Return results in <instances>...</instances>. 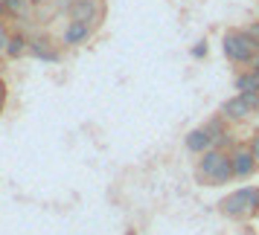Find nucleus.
<instances>
[{"label": "nucleus", "instance_id": "nucleus-11", "mask_svg": "<svg viewBox=\"0 0 259 235\" xmlns=\"http://www.w3.org/2000/svg\"><path fill=\"white\" fill-rule=\"evenodd\" d=\"M184 148H187L189 154H195V157H201L204 151H210L212 148V137H210V131L204 128H192L187 131V137H184Z\"/></svg>", "mask_w": 259, "mask_h": 235}, {"label": "nucleus", "instance_id": "nucleus-6", "mask_svg": "<svg viewBox=\"0 0 259 235\" xmlns=\"http://www.w3.org/2000/svg\"><path fill=\"white\" fill-rule=\"evenodd\" d=\"M204 128L210 131V137H212V148H222V151H230L236 142V131L233 125L227 122V119L222 116V113H212L207 122H204Z\"/></svg>", "mask_w": 259, "mask_h": 235}, {"label": "nucleus", "instance_id": "nucleus-17", "mask_svg": "<svg viewBox=\"0 0 259 235\" xmlns=\"http://www.w3.org/2000/svg\"><path fill=\"white\" fill-rule=\"evenodd\" d=\"M247 148H250V151H253V157L259 160V131H253V134L247 137Z\"/></svg>", "mask_w": 259, "mask_h": 235}, {"label": "nucleus", "instance_id": "nucleus-18", "mask_svg": "<svg viewBox=\"0 0 259 235\" xmlns=\"http://www.w3.org/2000/svg\"><path fill=\"white\" fill-rule=\"evenodd\" d=\"M70 3H73V0H53V6H56V12H59V15H67Z\"/></svg>", "mask_w": 259, "mask_h": 235}, {"label": "nucleus", "instance_id": "nucleus-9", "mask_svg": "<svg viewBox=\"0 0 259 235\" xmlns=\"http://www.w3.org/2000/svg\"><path fill=\"white\" fill-rule=\"evenodd\" d=\"M29 55L35 61H44V64H59L61 49L47 32H32V35H29Z\"/></svg>", "mask_w": 259, "mask_h": 235}, {"label": "nucleus", "instance_id": "nucleus-20", "mask_svg": "<svg viewBox=\"0 0 259 235\" xmlns=\"http://www.w3.org/2000/svg\"><path fill=\"white\" fill-rule=\"evenodd\" d=\"M29 3H32L35 9H41V6H47V3H53V0H29Z\"/></svg>", "mask_w": 259, "mask_h": 235}, {"label": "nucleus", "instance_id": "nucleus-7", "mask_svg": "<svg viewBox=\"0 0 259 235\" xmlns=\"http://www.w3.org/2000/svg\"><path fill=\"white\" fill-rule=\"evenodd\" d=\"M94 35H96L94 24H88V21H70V18H67V24H64V29H61L59 44L67 47V49H76V47H84Z\"/></svg>", "mask_w": 259, "mask_h": 235}, {"label": "nucleus", "instance_id": "nucleus-1", "mask_svg": "<svg viewBox=\"0 0 259 235\" xmlns=\"http://www.w3.org/2000/svg\"><path fill=\"white\" fill-rule=\"evenodd\" d=\"M233 177V165H230V151L222 148H210L198 157L195 163V183L198 186H230Z\"/></svg>", "mask_w": 259, "mask_h": 235}, {"label": "nucleus", "instance_id": "nucleus-15", "mask_svg": "<svg viewBox=\"0 0 259 235\" xmlns=\"http://www.w3.org/2000/svg\"><path fill=\"white\" fill-rule=\"evenodd\" d=\"M9 102V87H6V79L0 76V113H3V107Z\"/></svg>", "mask_w": 259, "mask_h": 235}, {"label": "nucleus", "instance_id": "nucleus-3", "mask_svg": "<svg viewBox=\"0 0 259 235\" xmlns=\"http://www.w3.org/2000/svg\"><path fill=\"white\" fill-rule=\"evenodd\" d=\"M222 52L224 58L230 61L233 67H247L250 61H253V55H256V44H253V38L247 35V29L242 26H233V29H224L222 35Z\"/></svg>", "mask_w": 259, "mask_h": 235}, {"label": "nucleus", "instance_id": "nucleus-19", "mask_svg": "<svg viewBox=\"0 0 259 235\" xmlns=\"http://www.w3.org/2000/svg\"><path fill=\"white\" fill-rule=\"evenodd\" d=\"M247 67H250V70H256V73H259V52H256V55H253V61H250Z\"/></svg>", "mask_w": 259, "mask_h": 235}, {"label": "nucleus", "instance_id": "nucleus-14", "mask_svg": "<svg viewBox=\"0 0 259 235\" xmlns=\"http://www.w3.org/2000/svg\"><path fill=\"white\" fill-rule=\"evenodd\" d=\"M9 35H12V29L6 26V21H0V58H6V44H9Z\"/></svg>", "mask_w": 259, "mask_h": 235}, {"label": "nucleus", "instance_id": "nucleus-10", "mask_svg": "<svg viewBox=\"0 0 259 235\" xmlns=\"http://www.w3.org/2000/svg\"><path fill=\"white\" fill-rule=\"evenodd\" d=\"M24 55H29V32L15 26L12 35H9V44H6V61H21Z\"/></svg>", "mask_w": 259, "mask_h": 235}, {"label": "nucleus", "instance_id": "nucleus-21", "mask_svg": "<svg viewBox=\"0 0 259 235\" xmlns=\"http://www.w3.org/2000/svg\"><path fill=\"white\" fill-rule=\"evenodd\" d=\"M6 18V6H3V0H0V21Z\"/></svg>", "mask_w": 259, "mask_h": 235}, {"label": "nucleus", "instance_id": "nucleus-13", "mask_svg": "<svg viewBox=\"0 0 259 235\" xmlns=\"http://www.w3.org/2000/svg\"><path fill=\"white\" fill-rule=\"evenodd\" d=\"M189 55H192L195 61H204L207 55H210V41H207V38H198V41L192 44V49H189Z\"/></svg>", "mask_w": 259, "mask_h": 235}, {"label": "nucleus", "instance_id": "nucleus-4", "mask_svg": "<svg viewBox=\"0 0 259 235\" xmlns=\"http://www.w3.org/2000/svg\"><path fill=\"white\" fill-rule=\"evenodd\" d=\"M105 12H108L105 0H73L70 9H67V18L70 21H88L99 29L102 21H105Z\"/></svg>", "mask_w": 259, "mask_h": 235}, {"label": "nucleus", "instance_id": "nucleus-5", "mask_svg": "<svg viewBox=\"0 0 259 235\" xmlns=\"http://www.w3.org/2000/svg\"><path fill=\"white\" fill-rule=\"evenodd\" d=\"M230 165H233L236 180H250L259 171V160L247 148V142H236L233 148H230Z\"/></svg>", "mask_w": 259, "mask_h": 235}, {"label": "nucleus", "instance_id": "nucleus-2", "mask_svg": "<svg viewBox=\"0 0 259 235\" xmlns=\"http://www.w3.org/2000/svg\"><path fill=\"white\" fill-rule=\"evenodd\" d=\"M219 212L230 221H250L259 215V186H239L219 200Z\"/></svg>", "mask_w": 259, "mask_h": 235}, {"label": "nucleus", "instance_id": "nucleus-8", "mask_svg": "<svg viewBox=\"0 0 259 235\" xmlns=\"http://www.w3.org/2000/svg\"><path fill=\"white\" fill-rule=\"evenodd\" d=\"M219 113H222L230 125H242V122H247L250 116H256V107L250 105L242 93H233L230 99H224V102H222Z\"/></svg>", "mask_w": 259, "mask_h": 235}, {"label": "nucleus", "instance_id": "nucleus-16", "mask_svg": "<svg viewBox=\"0 0 259 235\" xmlns=\"http://www.w3.org/2000/svg\"><path fill=\"white\" fill-rule=\"evenodd\" d=\"M245 29H247V35L253 38V44H256V52H259V21H250Z\"/></svg>", "mask_w": 259, "mask_h": 235}, {"label": "nucleus", "instance_id": "nucleus-12", "mask_svg": "<svg viewBox=\"0 0 259 235\" xmlns=\"http://www.w3.org/2000/svg\"><path fill=\"white\" fill-rule=\"evenodd\" d=\"M233 90H236V93H247V90H256V93H259V73L250 70V67L236 70V76H233Z\"/></svg>", "mask_w": 259, "mask_h": 235}]
</instances>
